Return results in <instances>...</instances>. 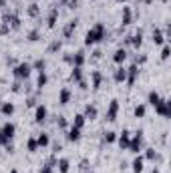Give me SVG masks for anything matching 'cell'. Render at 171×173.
Wrapping results in <instances>:
<instances>
[{"label": "cell", "mask_w": 171, "mask_h": 173, "mask_svg": "<svg viewBox=\"0 0 171 173\" xmlns=\"http://www.w3.org/2000/svg\"><path fill=\"white\" fill-rule=\"evenodd\" d=\"M14 131H16V127L12 123H4L0 129V145H8V141L14 137Z\"/></svg>", "instance_id": "obj_1"}, {"label": "cell", "mask_w": 171, "mask_h": 173, "mask_svg": "<svg viewBox=\"0 0 171 173\" xmlns=\"http://www.w3.org/2000/svg\"><path fill=\"white\" fill-rule=\"evenodd\" d=\"M103 32H105V28H103V24H97V26H93L89 32H87V44H93V42H97V40L103 36Z\"/></svg>", "instance_id": "obj_2"}, {"label": "cell", "mask_w": 171, "mask_h": 173, "mask_svg": "<svg viewBox=\"0 0 171 173\" xmlns=\"http://www.w3.org/2000/svg\"><path fill=\"white\" fill-rule=\"evenodd\" d=\"M28 74H30V67H28L26 62H22L18 67L14 68V77H18V79H26Z\"/></svg>", "instance_id": "obj_3"}, {"label": "cell", "mask_w": 171, "mask_h": 173, "mask_svg": "<svg viewBox=\"0 0 171 173\" xmlns=\"http://www.w3.org/2000/svg\"><path fill=\"white\" fill-rule=\"evenodd\" d=\"M141 143H143V137H141V133L135 135V139H133V143H129V147H131L133 153H139V149H141Z\"/></svg>", "instance_id": "obj_4"}, {"label": "cell", "mask_w": 171, "mask_h": 173, "mask_svg": "<svg viewBox=\"0 0 171 173\" xmlns=\"http://www.w3.org/2000/svg\"><path fill=\"white\" fill-rule=\"evenodd\" d=\"M34 117H36V123H42V121L46 119V107H44V105H38V107H36V113H34Z\"/></svg>", "instance_id": "obj_5"}, {"label": "cell", "mask_w": 171, "mask_h": 173, "mask_svg": "<svg viewBox=\"0 0 171 173\" xmlns=\"http://www.w3.org/2000/svg\"><path fill=\"white\" fill-rule=\"evenodd\" d=\"M117 109H119V103H117V101H111V107H109V113H107V121H115Z\"/></svg>", "instance_id": "obj_6"}, {"label": "cell", "mask_w": 171, "mask_h": 173, "mask_svg": "<svg viewBox=\"0 0 171 173\" xmlns=\"http://www.w3.org/2000/svg\"><path fill=\"white\" fill-rule=\"evenodd\" d=\"M69 99H71V91H69V89H63L60 95H59V103H60V105H66Z\"/></svg>", "instance_id": "obj_7"}, {"label": "cell", "mask_w": 171, "mask_h": 173, "mask_svg": "<svg viewBox=\"0 0 171 173\" xmlns=\"http://www.w3.org/2000/svg\"><path fill=\"white\" fill-rule=\"evenodd\" d=\"M95 117H97V107L87 105V109H85V119H95Z\"/></svg>", "instance_id": "obj_8"}, {"label": "cell", "mask_w": 171, "mask_h": 173, "mask_svg": "<svg viewBox=\"0 0 171 173\" xmlns=\"http://www.w3.org/2000/svg\"><path fill=\"white\" fill-rule=\"evenodd\" d=\"M79 137H81V129L72 127L71 131H69V141H79Z\"/></svg>", "instance_id": "obj_9"}, {"label": "cell", "mask_w": 171, "mask_h": 173, "mask_svg": "<svg viewBox=\"0 0 171 173\" xmlns=\"http://www.w3.org/2000/svg\"><path fill=\"white\" fill-rule=\"evenodd\" d=\"M133 171H135V173L143 171V159H141V157H137V159L133 161Z\"/></svg>", "instance_id": "obj_10"}, {"label": "cell", "mask_w": 171, "mask_h": 173, "mask_svg": "<svg viewBox=\"0 0 171 173\" xmlns=\"http://www.w3.org/2000/svg\"><path fill=\"white\" fill-rule=\"evenodd\" d=\"M119 145L121 147H129V133H127V131H123V135L119 137Z\"/></svg>", "instance_id": "obj_11"}, {"label": "cell", "mask_w": 171, "mask_h": 173, "mask_svg": "<svg viewBox=\"0 0 171 173\" xmlns=\"http://www.w3.org/2000/svg\"><path fill=\"white\" fill-rule=\"evenodd\" d=\"M59 169H60V173H69V159H60Z\"/></svg>", "instance_id": "obj_12"}, {"label": "cell", "mask_w": 171, "mask_h": 173, "mask_svg": "<svg viewBox=\"0 0 171 173\" xmlns=\"http://www.w3.org/2000/svg\"><path fill=\"white\" fill-rule=\"evenodd\" d=\"M125 77H127L125 68H119L117 73H115V80H117V83H121V80H125Z\"/></svg>", "instance_id": "obj_13"}, {"label": "cell", "mask_w": 171, "mask_h": 173, "mask_svg": "<svg viewBox=\"0 0 171 173\" xmlns=\"http://www.w3.org/2000/svg\"><path fill=\"white\" fill-rule=\"evenodd\" d=\"M2 113H4V115H12V113H14V105L4 103V105H2Z\"/></svg>", "instance_id": "obj_14"}, {"label": "cell", "mask_w": 171, "mask_h": 173, "mask_svg": "<svg viewBox=\"0 0 171 173\" xmlns=\"http://www.w3.org/2000/svg\"><path fill=\"white\" fill-rule=\"evenodd\" d=\"M36 143H38V145H42V147L48 145V135H46V133H40L38 139H36Z\"/></svg>", "instance_id": "obj_15"}, {"label": "cell", "mask_w": 171, "mask_h": 173, "mask_svg": "<svg viewBox=\"0 0 171 173\" xmlns=\"http://www.w3.org/2000/svg\"><path fill=\"white\" fill-rule=\"evenodd\" d=\"M83 125H85V115H77V117H75V127L81 129Z\"/></svg>", "instance_id": "obj_16"}, {"label": "cell", "mask_w": 171, "mask_h": 173, "mask_svg": "<svg viewBox=\"0 0 171 173\" xmlns=\"http://www.w3.org/2000/svg\"><path fill=\"white\" fill-rule=\"evenodd\" d=\"M125 56H127L125 50H117V53H115V62H121V60H125Z\"/></svg>", "instance_id": "obj_17"}, {"label": "cell", "mask_w": 171, "mask_h": 173, "mask_svg": "<svg viewBox=\"0 0 171 173\" xmlns=\"http://www.w3.org/2000/svg\"><path fill=\"white\" fill-rule=\"evenodd\" d=\"M159 101H161V97H159V95H157V93H151V95H149V103H151V105H153V107L157 105Z\"/></svg>", "instance_id": "obj_18"}, {"label": "cell", "mask_w": 171, "mask_h": 173, "mask_svg": "<svg viewBox=\"0 0 171 173\" xmlns=\"http://www.w3.org/2000/svg\"><path fill=\"white\" fill-rule=\"evenodd\" d=\"M75 62H77V67H81V65L85 62V56H83V53H77V56H75Z\"/></svg>", "instance_id": "obj_19"}, {"label": "cell", "mask_w": 171, "mask_h": 173, "mask_svg": "<svg viewBox=\"0 0 171 173\" xmlns=\"http://www.w3.org/2000/svg\"><path fill=\"white\" fill-rule=\"evenodd\" d=\"M36 147H38L36 139H28V151H36Z\"/></svg>", "instance_id": "obj_20"}, {"label": "cell", "mask_w": 171, "mask_h": 173, "mask_svg": "<svg viewBox=\"0 0 171 173\" xmlns=\"http://www.w3.org/2000/svg\"><path fill=\"white\" fill-rule=\"evenodd\" d=\"M46 85V74H44V71L38 74V86H44Z\"/></svg>", "instance_id": "obj_21"}, {"label": "cell", "mask_w": 171, "mask_h": 173, "mask_svg": "<svg viewBox=\"0 0 171 173\" xmlns=\"http://www.w3.org/2000/svg\"><path fill=\"white\" fill-rule=\"evenodd\" d=\"M71 77H72V79H75V80H81V67H77V68H75V71H72V74H71Z\"/></svg>", "instance_id": "obj_22"}, {"label": "cell", "mask_w": 171, "mask_h": 173, "mask_svg": "<svg viewBox=\"0 0 171 173\" xmlns=\"http://www.w3.org/2000/svg\"><path fill=\"white\" fill-rule=\"evenodd\" d=\"M34 68H38L40 73H42V68H44V60H36V62H34Z\"/></svg>", "instance_id": "obj_23"}, {"label": "cell", "mask_w": 171, "mask_h": 173, "mask_svg": "<svg viewBox=\"0 0 171 173\" xmlns=\"http://www.w3.org/2000/svg\"><path fill=\"white\" fill-rule=\"evenodd\" d=\"M105 141H109V143H111V141H115V133H113V131L105 133Z\"/></svg>", "instance_id": "obj_24"}, {"label": "cell", "mask_w": 171, "mask_h": 173, "mask_svg": "<svg viewBox=\"0 0 171 173\" xmlns=\"http://www.w3.org/2000/svg\"><path fill=\"white\" fill-rule=\"evenodd\" d=\"M135 115H137V117H143L145 115V107H137V109H135Z\"/></svg>", "instance_id": "obj_25"}, {"label": "cell", "mask_w": 171, "mask_h": 173, "mask_svg": "<svg viewBox=\"0 0 171 173\" xmlns=\"http://www.w3.org/2000/svg\"><path fill=\"white\" fill-rule=\"evenodd\" d=\"M93 79H95V89H97V86H99V83H101V74L95 73V74H93Z\"/></svg>", "instance_id": "obj_26"}, {"label": "cell", "mask_w": 171, "mask_h": 173, "mask_svg": "<svg viewBox=\"0 0 171 173\" xmlns=\"http://www.w3.org/2000/svg\"><path fill=\"white\" fill-rule=\"evenodd\" d=\"M153 40H155V42L159 44V42L163 40V38H161V32H153Z\"/></svg>", "instance_id": "obj_27"}, {"label": "cell", "mask_w": 171, "mask_h": 173, "mask_svg": "<svg viewBox=\"0 0 171 173\" xmlns=\"http://www.w3.org/2000/svg\"><path fill=\"white\" fill-rule=\"evenodd\" d=\"M40 173H53V167H50V165H44L42 169H40Z\"/></svg>", "instance_id": "obj_28"}, {"label": "cell", "mask_w": 171, "mask_h": 173, "mask_svg": "<svg viewBox=\"0 0 171 173\" xmlns=\"http://www.w3.org/2000/svg\"><path fill=\"white\" fill-rule=\"evenodd\" d=\"M38 12V8H36V4H32V6H30V14H36Z\"/></svg>", "instance_id": "obj_29"}, {"label": "cell", "mask_w": 171, "mask_h": 173, "mask_svg": "<svg viewBox=\"0 0 171 173\" xmlns=\"http://www.w3.org/2000/svg\"><path fill=\"white\" fill-rule=\"evenodd\" d=\"M167 56H169V48L165 47V48H163V59H167Z\"/></svg>", "instance_id": "obj_30"}, {"label": "cell", "mask_w": 171, "mask_h": 173, "mask_svg": "<svg viewBox=\"0 0 171 173\" xmlns=\"http://www.w3.org/2000/svg\"><path fill=\"white\" fill-rule=\"evenodd\" d=\"M147 157H149V159H153V157H155V151H153V149H149V153H147Z\"/></svg>", "instance_id": "obj_31"}, {"label": "cell", "mask_w": 171, "mask_h": 173, "mask_svg": "<svg viewBox=\"0 0 171 173\" xmlns=\"http://www.w3.org/2000/svg\"><path fill=\"white\" fill-rule=\"evenodd\" d=\"M59 125H60V127H65V125H66V121L63 119V117H59Z\"/></svg>", "instance_id": "obj_32"}, {"label": "cell", "mask_w": 171, "mask_h": 173, "mask_svg": "<svg viewBox=\"0 0 171 173\" xmlns=\"http://www.w3.org/2000/svg\"><path fill=\"white\" fill-rule=\"evenodd\" d=\"M151 173H159V171H157V169H153V171H151Z\"/></svg>", "instance_id": "obj_33"}, {"label": "cell", "mask_w": 171, "mask_h": 173, "mask_svg": "<svg viewBox=\"0 0 171 173\" xmlns=\"http://www.w3.org/2000/svg\"><path fill=\"white\" fill-rule=\"evenodd\" d=\"M10 173H18V171H16V169H12V171H10Z\"/></svg>", "instance_id": "obj_34"}]
</instances>
